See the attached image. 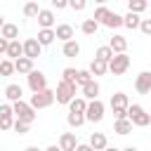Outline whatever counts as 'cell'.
I'll return each instance as SVG.
<instances>
[{"label":"cell","instance_id":"obj_3","mask_svg":"<svg viewBox=\"0 0 151 151\" xmlns=\"http://www.w3.org/2000/svg\"><path fill=\"white\" fill-rule=\"evenodd\" d=\"M73 99H76V85L59 80V85H57V90H54V101H57V104H66V106H68Z\"/></svg>","mask_w":151,"mask_h":151},{"label":"cell","instance_id":"obj_16","mask_svg":"<svg viewBox=\"0 0 151 151\" xmlns=\"http://www.w3.org/2000/svg\"><path fill=\"white\" fill-rule=\"evenodd\" d=\"M87 144H90L94 151H104V149L109 146V139H106V134H104V132H92Z\"/></svg>","mask_w":151,"mask_h":151},{"label":"cell","instance_id":"obj_19","mask_svg":"<svg viewBox=\"0 0 151 151\" xmlns=\"http://www.w3.org/2000/svg\"><path fill=\"white\" fill-rule=\"evenodd\" d=\"M31 71H33V61H31V59L19 57V59L14 61V73H19V76H28Z\"/></svg>","mask_w":151,"mask_h":151},{"label":"cell","instance_id":"obj_39","mask_svg":"<svg viewBox=\"0 0 151 151\" xmlns=\"http://www.w3.org/2000/svg\"><path fill=\"white\" fill-rule=\"evenodd\" d=\"M12 127H14V132H19V134H26L31 125H26V123H19V120H14V125H12Z\"/></svg>","mask_w":151,"mask_h":151},{"label":"cell","instance_id":"obj_5","mask_svg":"<svg viewBox=\"0 0 151 151\" xmlns=\"http://www.w3.org/2000/svg\"><path fill=\"white\" fill-rule=\"evenodd\" d=\"M26 80H28V87H31V92L35 94V92H42V90H47V76L42 73V71H31L28 76H26Z\"/></svg>","mask_w":151,"mask_h":151},{"label":"cell","instance_id":"obj_35","mask_svg":"<svg viewBox=\"0 0 151 151\" xmlns=\"http://www.w3.org/2000/svg\"><path fill=\"white\" fill-rule=\"evenodd\" d=\"M90 80H94V78H92V73H90L87 68H80V71H78V78H76V85H80V87H83V85H87Z\"/></svg>","mask_w":151,"mask_h":151},{"label":"cell","instance_id":"obj_29","mask_svg":"<svg viewBox=\"0 0 151 151\" xmlns=\"http://www.w3.org/2000/svg\"><path fill=\"white\" fill-rule=\"evenodd\" d=\"M111 14V9L109 7H104V5H99L97 9H94V14H92V19L99 24V26H104V21H106V17Z\"/></svg>","mask_w":151,"mask_h":151},{"label":"cell","instance_id":"obj_49","mask_svg":"<svg viewBox=\"0 0 151 151\" xmlns=\"http://www.w3.org/2000/svg\"><path fill=\"white\" fill-rule=\"evenodd\" d=\"M2 59H5V57H0V61H2Z\"/></svg>","mask_w":151,"mask_h":151},{"label":"cell","instance_id":"obj_23","mask_svg":"<svg viewBox=\"0 0 151 151\" xmlns=\"http://www.w3.org/2000/svg\"><path fill=\"white\" fill-rule=\"evenodd\" d=\"M61 52H64V57H78L80 54V45L76 42V40H68V42H64V47H61Z\"/></svg>","mask_w":151,"mask_h":151},{"label":"cell","instance_id":"obj_20","mask_svg":"<svg viewBox=\"0 0 151 151\" xmlns=\"http://www.w3.org/2000/svg\"><path fill=\"white\" fill-rule=\"evenodd\" d=\"M0 38H5V40H19V26L17 24H5L2 28H0Z\"/></svg>","mask_w":151,"mask_h":151},{"label":"cell","instance_id":"obj_27","mask_svg":"<svg viewBox=\"0 0 151 151\" xmlns=\"http://www.w3.org/2000/svg\"><path fill=\"white\" fill-rule=\"evenodd\" d=\"M113 132H116V134H130V132H132V123H130L127 118H125V120H116V123H113Z\"/></svg>","mask_w":151,"mask_h":151},{"label":"cell","instance_id":"obj_47","mask_svg":"<svg viewBox=\"0 0 151 151\" xmlns=\"http://www.w3.org/2000/svg\"><path fill=\"white\" fill-rule=\"evenodd\" d=\"M104 151H120V149H116V146H106Z\"/></svg>","mask_w":151,"mask_h":151},{"label":"cell","instance_id":"obj_1","mask_svg":"<svg viewBox=\"0 0 151 151\" xmlns=\"http://www.w3.org/2000/svg\"><path fill=\"white\" fill-rule=\"evenodd\" d=\"M127 120L132 123V127H146V125H151V113H146V109L142 104H130Z\"/></svg>","mask_w":151,"mask_h":151},{"label":"cell","instance_id":"obj_46","mask_svg":"<svg viewBox=\"0 0 151 151\" xmlns=\"http://www.w3.org/2000/svg\"><path fill=\"white\" fill-rule=\"evenodd\" d=\"M123 151H139V149H137V146H125Z\"/></svg>","mask_w":151,"mask_h":151},{"label":"cell","instance_id":"obj_26","mask_svg":"<svg viewBox=\"0 0 151 151\" xmlns=\"http://www.w3.org/2000/svg\"><path fill=\"white\" fill-rule=\"evenodd\" d=\"M92 76H104L106 71H109V66H106V61H99V59H92V64H90V68H87Z\"/></svg>","mask_w":151,"mask_h":151},{"label":"cell","instance_id":"obj_30","mask_svg":"<svg viewBox=\"0 0 151 151\" xmlns=\"http://www.w3.org/2000/svg\"><path fill=\"white\" fill-rule=\"evenodd\" d=\"M139 24H142V19H139V14H132V12H127L125 17H123V26H127V28H139Z\"/></svg>","mask_w":151,"mask_h":151},{"label":"cell","instance_id":"obj_7","mask_svg":"<svg viewBox=\"0 0 151 151\" xmlns=\"http://www.w3.org/2000/svg\"><path fill=\"white\" fill-rule=\"evenodd\" d=\"M106 66H109V71H111L113 76H123V73L130 68V57H127V54H113V59H111Z\"/></svg>","mask_w":151,"mask_h":151},{"label":"cell","instance_id":"obj_33","mask_svg":"<svg viewBox=\"0 0 151 151\" xmlns=\"http://www.w3.org/2000/svg\"><path fill=\"white\" fill-rule=\"evenodd\" d=\"M104 26H106V28H118V26H123V17H120V14H116V12H111V14L106 17Z\"/></svg>","mask_w":151,"mask_h":151},{"label":"cell","instance_id":"obj_34","mask_svg":"<svg viewBox=\"0 0 151 151\" xmlns=\"http://www.w3.org/2000/svg\"><path fill=\"white\" fill-rule=\"evenodd\" d=\"M76 78H78V71H76V68H71V66H68V68H64V71H61V80H64V83L76 85Z\"/></svg>","mask_w":151,"mask_h":151},{"label":"cell","instance_id":"obj_48","mask_svg":"<svg viewBox=\"0 0 151 151\" xmlns=\"http://www.w3.org/2000/svg\"><path fill=\"white\" fill-rule=\"evenodd\" d=\"M2 26H5V17L0 14V28H2Z\"/></svg>","mask_w":151,"mask_h":151},{"label":"cell","instance_id":"obj_2","mask_svg":"<svg viewBox=\"0 0 151 151\" xmlns=\"http://www.w3.org/2000/svg\"><path fill=\"white\" fill-rule=\"evenodd\" d=\"M12 113H14V120H19V123H26V125H31L33 120H35V111L31 109V104L28 101H14L12 104Z\"/></svg>","mask_w":151,"mask_h":151},{"label":"cell","instance_id":"obj_25","mask_svg":"<svg viewBox=\"0 0 151 151\" xmlns=\"http://www.w3.org/2000/svg\"><path fill=\"white\" fill-rule=\"evenodd\" d=\"M94 59H99V61H111L113 59V52H111V47L109 45H101V47H97V52H94Z\"/></svg>","mask_w":151,"mask_h":151},{"label":"cell","instance_id":"obj_21","mask_svg":"<svg viewBox=\"0 0 151 151\" xmlns=\"http://www.w3.org/2000/svg\"><path fill=\"white\" fill-rule=\"evenodd\" d=\"M21 94H24V90H21V85H17V83H9L7 87H5V97L14 104V101H21Z\"/></svg>","mask_w":151,"mask_h":151},{"label":"cell","instance_id":"obj_45","mask_svg":"<svg viewBox=\"0 0 151 151\" xmlns=\"http://www.w3.org/2000/svg\"><path fill=\"white\" fill-rule=\"evenodd\" d=\"M24 151H40V149H38V146H26Z\"/></svg>","mask_w":151,"mask_h":151},{"label":"cell","instance_id":"obj_42","mask_svg":"<svg viewBox=\"0 0 151 151\" xmlns=\"http://www.w3.org/2000/svg\"><path fill=\"white\" fill-rule=\"evenodd\" d=\"M7 45H9V40H5V38H0V57L7 52Z\"/></svg>","mask_w":151,"mask_h":151},{"label":"cell","instance_id":"obj_37","mask_svg":"<svg viewBox=\"0 0 151 151\" xmlns=\"http://www.w3.org/2000/svg\"><path fill=\"white\" fill-rule=\"evenodd\" d=\"M14 73V61H9V59H2L0 61V78H5V76H12Z\"/></svg>","mask_w":151,"mask_h":151},{"label":"cell","instance_id":"obj_15","mask_svg":"<svg viewBox=\"0 0 151 151\" xmlns=\"http://www.w3.org/2000/svg\"><path fill=\"white\" fill-rule=\"evenodd\" d=\"M99 83L97 80H90L87 85H83V99H87V101H94V99H99Z\"/></svg>","mask_w":151,"mask_h":151},{"label":"cell","instance_id":"obj_22","mask_svg":"<svg viewBox=\"0 0 151 151\" xmlns=\"http://www.w3.org/2000/svg\"><path fill=\"white\" fill-rule=\"evenodd\" d=\"M35 40L40 42V47H47V45H52V42H54V28H40Z\"/></svg>","mask_w":151,"mask_h":151},{"label":"cell","instance_id":"obj_38","mask_svg":"<svg viewBox=\"0 0 151 151\" xmlns=\"http://www.w3.org/2000/svg\"><path fill=\"white\" fill-rule=\"evenodd\" d=\"M68 7H71V9H76V12H83V9L87 7V2H85V0H71V2H68Z\"/></svg>","mask_w":151,"mask_h":151},{"label":"cell","instance_id":"obj_36","mask_svg":"<svg viewBox=\"0 0 151 151\" xmlns=\"http://www.w3.org/2000/svg\"><path fill=\"white\" fill-rule=\"evenodd\" d=\"M66 120H68V125H71V127H80V125L85 123V116H83V113H71V111H68Z\"/></svg>","mask_w":151,"mask_h":151},{"label":"cell","instance_id":"obj_24","mask_svg":"<svg viewBox=\"0 0 151 151\" xmlns=\"http://www.w3.org/2000/svg\"><path fill=\"white\" fill-rule=\"evenodd\" d=\"M85 109H87V99H83V97H76V99L68 104V111H71V113H83V116H85Z\"/></svg>","mask_w":151,"mask_h":151},{"label":"cell","instance_id":"obj_28","mask_svg":"<svg viewBox=\"0 0 151 151\" xmlns=\"http://www.w3.org/2000/svg\"><path fill=\"white\" fill-rule=\"evenodd\" d=\"M146 7H149L146 0H130L127 2V12H132V14H142Z\"/></svg>","mask_w":151,"mask_h":151},{"label":"cell","instance_id":"obj_4","mask_svg":"<svg viewBox=\"0 0 151 151\" xmlns=\"http://www.w3.org/2000/svg\"><path fill=\"white\" fill-rule=\"evenodd\" d=\"M31 109L33 111H38V109H47V106H52L54 104V90H42V92H35V94H31Z\"/></svg>","mask_w":151,"mask_h":151},{"label":"cell","instance_id":"obj_17","mask_svg":"<svg viewBox=\"0 0 151 151\" xmlns=\"http://www.w3.org/2000/svg\"><path fill=\"white\" fill-rule=\"evenodd\" d=\"M40 28H54V12L52 9H40V14L35 17Z\"/></svg>","mask_w":151,"mask_h":151},{"label":"cell","instance_id":"obj_6","mask_svg":"<svg viewBox=\"0 0 151 151\" xmlns=\"http://www.w3.org/2000/svg\"><path fill=\"white\" fill-rule=\"evenodd\" d=\"M104 111H106L104 101H99V99L87 101V109H85V120H90V123H99V120L104 118Z\"/></svg>","mask_w":151,"mask_h":151},{"label":"cell","instance_id":"obj_18","mask_svg":"<svg viewBox=\"0 0 151 151\" xmlns=\"http://www.w3.org/2000/svg\"><path fill=\"white\" fill-rule=\"evenodd\" d=\"M5 54H7L9 61H17L19 57H24V45H21L19 40H12V42L7 45V52H5Z\"/></svg>","mask_w":151,"mask_h":151},{"label":"cell","instance_id":"obj_9","mask_svg":"<svg viewBox=\"0 0 151 151\" xmlns=\"http://www.w3.org/2000/svg\"><path fill=\"white\" fill-rule=\"evenodd\" d=\"M134 90L139 94H149L151 92V71H142L137 78H134Z\"/></svg>","mask_w":151,"mask_h":151},{"label":"cell","instance_id":"obj_32","mask_svg":"<svg viewBox=\"0 0 151 151\" xmlns=\"http://www.w3.org/2000/svg\"><path fill=\"white\" fill-rule=\"evenodd\" d=\"M40 9H42V7H40L38 2H26V5H24V17H28V19H35V17L40 14Z\"/></svg>","mask_w":151,"mask_h":151},{"label":"cell","instance_id":"obj_41","mask_svg":"<svg viewBox=\"0 0 151 151\" xmlns=\"http://www.w3.org/2000/svg\"><path fill=\"white\" fill-rule=\"evenodd\" d=\"M52 7L54 9H64V7H68V2L66 0H52Z\"/></svg>","mask_w":151,"mask_h":151},{"label":"cell","instance_id":"obj_14","mask_svg":"<svg viewBox=\"0 0 151 151\" xmlns=\"http://www.w3.org/2000/svg\"><path fill=\"white\" fill-rule=\"evenodd\" d=\"M54 38L61 40V42L73 40V26H71V24H59V26L54 28Z\"/></svg>","mask_w":151,"mask_h":151},{"label":"cell","instance_id":"obj_50","mask_svg":"<svg viewBox=\"0 0 151 151\" xmlns=\"http://www.w3.org/2000/svg\"><path fill=\"white\" fill-rule=\"evenodd\" d=\"M0 151H2V149H0Z\"/></svg>","mask_w":151,"mask_h":151},{"label":"cell","instance_id":"obj_11","mask_svg":"<svg viewBox=\"0 0 151 151\" xmlns=\"http://www.w3.org/2000/svg\"><path fill=\"white\" fill-rule=\"evenodd\" d=\"M76 146H78L76 132H61L59 134V149L61 151H76Z\"/></svg>","mask_w":151,"mask_h":151},{"label":"cell","instance_id":"obj_13","mask_svg":"<svg viewBox=\"0 0 151 151\" xmlns=\"http://www.w3.org/2000/svg\"><path fill=\"white\" fill-rule=\"evenodd\" d=\"M127 106H130V99H127L125 92L111 94V109H113V111H127Z\"/></svg>","mask_w":151,"mask_h":151},{"label":"cell","instance_id":"obj_31","mask_svg":"<svg viewBox=\"0 0 151 151\" xmlns=\"http://www.w3.org/2000/svg\"><path fill=\"white\" fill-rule=\"evenodd\" d=\"M80 31H83L85 35H94V33L99 31V24H97L94 19H85V21L80 24Z\"/></svg>","mask_w":151,"mask_h":151},{"label":"cell","instance_id":"obj_40","mask_svg":"<svg viewBox=\"0 0 151 151\" xmlns=\"http://www.w3.org/2000/svg\"><path fill=\"white\" fill-rule=\"evenodd\" d=\"M139 31H142L144 35H151V19H142V24H139Z\"/></svg>","mask_w":151,"mask_h":151},{"label":"cell","instance_id":"obj_12","mask_svg":"<svg viewBox=\"0 0 151 151\" xmlns=\"http://www.w3.org/2000/svg\"><path fill=\"white\" fill-rule=\"evenodd\" d=\"M109 47H111L113 54H125V50H127V38H125V35H111Z\"/></svg>","mask_w":151,"mask_h":151},{"label":"cell","instance_id":"obj_8","mask_svg":"<svg viewBox=\"0 0 151 151\" xmlns=\"http://www.w3.org/2000/svg\"><path fill=\"white\" fill-rule=\"evenodd\" d=\"M21 45H24V57H26V59H31V61H35V59L42 54V47H40V42H38L35 38L24 40Z\"/></svg>","mask_w":151,"mask_h":151},{"label":"cell","instance_id":"obj_44","mask_svg":"<svg viewBox=\"0 0 151 151\" xmlns=\"http://www.w3.org/2000/svg\"><path fill=\"white\" fill-rule=\"evenodd\" d=\"M45 151H61V149H59V146H57V144H52V146H47V149H45Z\"/></svg>","mask_w":151,"mask_h":151},{"label":"cell","instance_id":"obj_43","mask_svg":"<svg viewBox=\"0 0 151 151\" xmlns=\"http://www.w3.org/2000/svg\"><path fill=\"white\" fill-rule=\"evenodd\" d=\"M76 151H94V149H92L90 144H78V146H76Z\"/></svg>","mask_w":151,"mask_h":151},{"label":"cell","instance_id":"obj_10","mask_svg":"<svg viewBox=\"0 0 151 151\" xmlns=\"http://www.w3.org/2000/svg\"><path fill=\"white\" fill-rule=\"evenodd\" d=\"M14 125V113L9 104H0V130H12Z\"/></svg>","mask_w":151,"mask_h":151}]
</instances>
